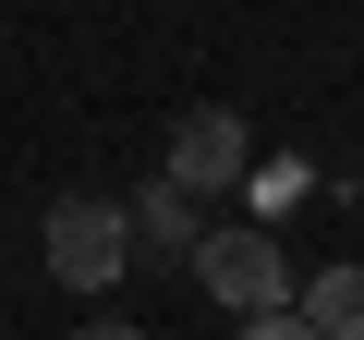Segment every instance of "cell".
Here are the masks:
<instances>
[{
  "mask_svg": "<svg viewBox=\"0 0 364 340\" xmlns=\"http://www.w3.org/2000/svg\"><path fill=\"white\" fill-rule=\"evenodd\" d=\"M182 267H195V292H207V304H231V316H267V304H291V255H279V231H255V219H231V231L207 219Z\"/></svg>",
  "mask_w": 364,
  "mask_h": 340,
  "instance_id": "obj_2",
  "label": "cell"
},
{
  "mask_svg": "<svg viewBox=\"0 0 364 340\" xmlns=\"http://www.w3.org/2000/svg\"><path fill=\"white\" fill-rule=\"evenodd\" d=\"M231 340H316V328H304V316H291V304H267V316H243V328H231Z\"/></svg>",
  "mask_w": 364,
  "mask_h": 340,
  "instance_id": "obj_6",
  "label": "cell"
},
{
  "mask_svg": "<svg viewBox=\"0 0 364 340\" xmlns=\"http://www.w3.org/2000/svg\"><path fill=\"white\" fill-rule=\"evenodd\" d=\"M170 183L207 195V207H231V195L255 183V134H243V110H182V122H170Z\"/></svg>",
  "mask_w": 364,
  "mask_h": 340,
  "instance_id": "obj_3",
  "label": "cell"
},
{
  "mask_svg": "<svg viewBox=\"0 0 364 340\" xmlns=\"http://www.w3.org/2000/svg\"><path fill=\"white\" fill-rule=\"evenodd\" d=\"M73 340H146V328H134V316H85Z\"/></svg>",
  "mask_w": 364,
  "mask_h": 340,
  "instance_id": "obj_7",
  "label": "cell"
},
{
  "mask_svg": "<svg viewBox=\"0 0 364 340\" xmlns=\"http://www.w3.org/2000/svg\"><path fill=\"white\" fill-rule=\"evenodd\" d=\"M316 340H364V267H316V292H291Z\"/></svg>",
  "mask_w": 364,
  "mask_h": 340,
  "instance_id": "obj_5",
  "label": "cell"
},
{
  "mask_svg": "<svg viewBox=\"0 0 364 340\" xmlns=\"http://www.w3.org/2000/svg\"><path fill=\"white\" fill-rule=\"evenodd\" d=\"M195 231H207V195H182L170 170L134 195V255H195Z\"/></svg>",
  "mask_w": 364,
  "mask_h": 340,
  "instance_id": "obj_4",
  "label": "cell"
},
{
  "mask_svg": "<svg viewBox=\"0 0 364 340\" xmlns=\"http://www.w3.org/2000/svg\"><path fill=\"white\" fill-rule=\"evenodd\" d=\"M37 255H49L61 292H122V267H134V207H109V195H61V207L37 219Z\"/></svg>",
  "mask_w": 364,
  "mask_h": 340,
  "instance_id": "obj_1",
  "label": "cell"
}]
</instances>
